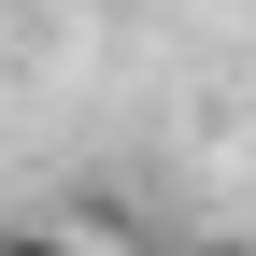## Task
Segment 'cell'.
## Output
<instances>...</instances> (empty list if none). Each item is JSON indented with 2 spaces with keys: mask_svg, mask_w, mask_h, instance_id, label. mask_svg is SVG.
Masks as SVG:
<instances>
[{
  "mask_svg": "<svg viewBox=\"0 0 256 256\" xmlns=\"http://www.w3.org/2000/svg\"><path fill=\"white\" fill-rule=\"evenodd\" d=\"M0 256H128L114 214H0Z\"/></svg>",
  "mask_w": 256,
  "mask_h": 256,
  "instance_id": "obj_1",
  "label": "cell"
}]
</instances>
